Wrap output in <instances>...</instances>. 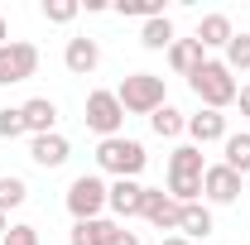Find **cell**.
Here are the masks:
<instances>
[{
    "label": "cell",
    "instance_id": "cell-10",
    "mask_svg": "<svg viewBox=\"0 0 250 245\" xmlns=\"http://www.w3.org/2000/svg\"><path fill=\"white\" fill-rule=\"evenodd\" d=\"M106 207H111L116 216H125V221L140 216L145 212V187L135 183V178H116V183L106 187Z\"/></svg>",
    "mask_w": 250,
    "mask_h": 245
},
{
    "label": "cell",
    "instance_id": "cell-19",
    "mask_svg": "<svg viewBox=\"0 0 250 245\" xmlns=\"http://www.w3.org/2000/svg\"><path fill=\"white\" fill-rule=\"evenodd\" d=\"M149 130H154L159 140H178V135L188 130V116H183V111H173V106L164 101L154 116H149Z\"/></svg>",
    "mask_w": 250,
    "mask_h": 245
},
{
    "label": "cell",
    "instance_id": "cell-22",
    "mask_svg": "<svg viewBox=\"0 0 250 245\" xmlns=\"http://www.w3.org/2000/svg\"><path fill=\"white\" fill-rule=\"evenodd\" d=\"M24 197H29V183H24V178H15V173H10V178H0V212L20 207Z\"/></svg>",
    "mask_w": 250,
    "mask_h": 245
},
{
    "label": "cell",
    "instance_id": "cell-13",
    "mask_svg": "<svg viewBox=\"0 0 250 245\" xmlns=\"http://www.w3.org/2000/svg\"><path fill=\"white\" fill-rule=\"evenodd\" d=\"M62 62H67V72H77V77L96 72V62H101V48H96V39H87V34L67 39V48H62Z\"/></svg>",
    "mask_w": 250,
    "mask_h": 245
},
{
    "label": "cell",
    "instance_id": "cell-17",
    "mask_svg": "<svg viewBox=\"0 0 250 245\" xmlns=\"http://www.w3.org/2000/svg\"><path fill=\"white\" fill-rule=\"evenodd\" d=\"M168 62H173V72H178V77H192V72L207 62V53H202V43H197V39H173Z\"/></svg>",
    "mask_w": 250,
    "mask_h": 245
},
{
    "label": "cell",
    "instance_id": "cell-15",
    "mask_svg": "<svg viewBox=\"0 0 250 245\" xmlns=\"http://www.w3.org/2000/svg\"><path fill=\"white\" fill-rule=\"evenodd\" d=\"M217 226H212V207H202V202H188L183 207V221H178V236L183 241H207Z\"/></svg>",
    "mask_w": 250,
    "mask_h": 245
},
{
    "label": "cell",
    "instance_id": "cell-14",
    "mask_svg": "<svg viewBox=\"0 0 250 245\" xmlns=\"http://www.w3.org/2000/svg\"><path fill=\"white\" fill-rule=\"evenodd\" d=\"M67 154H72V149H67L62 135H34V140H29V159L39 163V168H62Z\"/></svg>",
    "mask_w": 250,
    "mask_h": 245
},
{
    "label": "cell",
    "instance_id": "cell-11",
    "mask_svg": "<svg viewBox=\"0 0 250 245\" xmlns=\"http://www.w3.org/2000/svg\"><path fill=\"white\" fill-rule=\"evenodd\" d=\"M20 116H24V135H53V125H58V101L53 96H34L20 106Z\"/></svg>",
    "mask_w": 250,
    "mask_h": 245
},
{
    "label": "cell",
    "instance_id": "cell-4",
    "mask_svg": "<svg viewBox=\"0 0 250 245\" xmlns=\"http://www.w3.org/2000/svg\"><path fill=\"white\" fill-rule=\"evenodd\" d=\"M116 101H121L130 116H154L164 106V77L159 72H130L121 87H116Z\"/></svg>",
    "mask_w": 250,
    "mask_h": 245
},
{
    "label": "cell",
    "instance_id": "cell-1",
    "mask_svg": "<svg viewBox=\"0 0 250 245\" xmlns=\"http://www.w3.org/2000/svg\"><path fill=\"white\" fill-rule=\"evenodd\" d=\"M202 173H207V159L197 144H178L168 154V197L173 202H197L202 197Z\"/></svg>",
    "mask_w": 250,
    "mask_h": 245
},
{
    "label": "cell",
    "instance_id": "cell-9",
    "mask_svg": "<svg viewBox=\"0 0 250 245\" xmlns=\"http://www.w3.org/2000/svg\"><path fill=\"white\" fill-rule=\"evenodd\" d=\"M145 221L159 226V231H178V221H183V202H173L164 187H145Z\"/></svg>",
    "mask_w": 250,
    "mask_h": 245
},
{
    "label": "cell",
    "instance_id": "cell-6",
    "mask_svg": "<svg viewBox=\"0 0 250 245\" xmlns=\"http://www.w3.org/2000/svg\"><path fill=\"white\" fill-rule=\"evenodd\" d=\"M39 72V48L24 39H10L0 43V87H15V82H29Z\"/></svg>",
    "mask_w": 250,
    "mask_h": 245
},
{
    "label": "cell",
    "instance_id": "cell-2",
    "mask_svg": "<svg viewBox=\"0 0 250 245\" xmlns=\"http://www.w3.org/2000/svg\"><path fill=\"white\" fill-rule=\"evenodd\" d=\"M188 87L197 92V101L207 106V111H226V106H236V72L226 67V62H217V58H207L192 77H188Z\"/></svg>",
    "mask_w": 250,
    "mask_h": 245
},
{
    "label": "cell",
    "instance_id": "cell-8",
    "mask_svg": "<svg viewBox=\"0 0 250 245\" xmlns=\"http://www.w3.org/2000/svg\"><path fill=\"white\" fill-rule=\"evenodd\" d=\"M202 197L217 202V207H231V202L241 197V173L226 168V163H207V173H202Z\"/></svg>",
    "mask_w": 250,
    "mask_h": 245
},
{
    "label": "cell",
    "instance_id": "cell-27",
    "mask_svg": "<svg viewBox=\"0 0 250 245\" xmlns=\"http://www.w3.org/2000/svg\"><path fill=\"white\" fill-rule=\"evenodd\" d=\"M0 245H39V231H34V226H10Z\"/></svg>",
    "mask_w": 250,
    "mask_h": 245
},
{
    "label": "cell",
    "instance_id": "cell-24",
    "mask_svg": "<svg viewBox=\"0 0 250 245\" xmlns=\"http://www.w3.org/2000/svg\"><path fill=\"white\" fill-rule=\"evenodd\" d=\"M77 10H82L77 0H43V20H48V24H72Z\"/></svg>",
    "mask_w": 250,
    "mask_h": 245
},
{
    "label": "cell",
    "instance_id": "cell-3",
    "mask_svg": "<svg viewBox=\"0 0 250 245\" xmlns=\"http://www.w3.org/2000/svg\"><path fill=\"white\" fill-rule=\"evenodd\" d=\"M145 163H149V154H145L140 140L111 135V140H101V144H96V168H101V173H111V178H140V173H145Z\"/></svg>",
    "mask_w": 250,
    "mask_h": 245
},
{
    "label": "cell",
    "instance_id": "cell-31",
    "mask_svg": "<svg viewBox=\"0 0 250 245\" xmlns=\"http://www.w3.org/2000/svg\"><path fill=\"white\" fill-rule=\"evenodd\" d=\"M5 231H10V216L0 212V241H5Z\"/></svg>",
    "mask_w": 250,
    "mask_h": 245
},
{
    "label": "cell",
    "instance_id": "cell-23",
    "mask_svg": "<svg viewBox=\"0 0 250 245\" xmlns=\"http://www.w3.org/2000/svg\"><path fill=\"white\" fill-rule=\"evenodd\" d=\"M226 67H231V72H246L250 67V34H236V39L226 43Z\"/></svg>",
    "mask_w": 250,
    "mask_h": 245
},
{
    "label": "cell",
    "instance_id": "cell-20",
    "mask_svg": "<svg viewBox=\"0 0 250 245\" xmlns=\"http://www.w3.org/2000/svg\"><path fill=\"white\" fill-rule=\"evenodd\" d=\"M111 231H116V221H101V216H96V221H72V236H67V241L72 245H106Z\"/></svg>",
    "mask_w": 250,
    "mask_h": 245
},
{
    "label": "cell",
    "instance_id": "cell-28",
    "mask_svg": "<svg viewBox=\"0 0 250 245\" xmlns=\"http://www.w3.org/2000/svg\"><path fill=\"white\" fill-rule=\"evenodd\" d=\"M106 245H140V236H135V231H125V226H116V231H111V241Z\"/></svg>",
    "mask_w": 250,
    "mask_h": 245
},
{
    "label": "cell",
    "instance_id": "cell-16",
    "mask_svg": "<svg viewBox=\"0 0 250 245\" xmlns=\"http://www.w3.org/2000/svg\"><path fill=\"white\" fill-rule=\"evenodd\" d=\"M231 39H236V29H231L226 15H202V20H197V43H202V53H207V48H226Z\"/></svg>",
    "mask_w": 250,
    "mask_h": 245
},
{
    "label": "cell",
    "instance_id": "cell-12",
    "mask_svg": "<svg viewBox=\"0 0 250 245\" xmlns=\"http://www.w3.org/2000/svg\"><path fill=\"white\" fill-rule=\"evenodd\" d=\"M188 135H192V144L202 149V144H221L231 130H226V116H221V111H207V106H202L197 116H188Z\"/></svg>",
    "mask_w": 250,
    "mask_h": 245
},
{
    "label": "cell",
    "instance_id": "cell-18",
    "mask_svg": "<svg viewBox=\"0 0 250 245\" xmlns=\"http://www.w3.org/2000/svg\"><path fill=\"white\" fill-rule=\"evenodd\" d=\"M221 154H226L221 163H226V168H236V173L246 178V173H250V130H241V135H226V140H221Z\"/></svg>",
    "mask_w": 250,
    "mask_h": 245
},
{
    "label": "cell",
    "instance_id": "cell-21",
    "mask_svg": "<svg viewBox=\"0 0 250 245\" xmlns=\"http://www.w3.org/2000/svg\"><path fill=\"white\" fill-rule=\"evenodd\" d=\"M140 43H145V48H173V24H168V15H159V20H145V29H140Z\"/></svg>",
    "mask_w": 250,
    "mask_h": 245
},
{
    "label": "cell",
    "instance_id": "cell-5",
    "mask_svg": "<svg viewBox=\"0 0 250 245\" xmlns=\"http://www.w3.org/2000/svg\"><path fill=\"white\" fill-rule=\"evenodd\" d=\"M106 187L96 173H82V178H72V187H67V212H72V221H96V216L106 212Z\"/></svg>",
    "mask_w": 250,
    "mask_h": 245
},
{
    "label": "cell",
    "instance_id": "cell-29",
    "mask_svg": "<svg viewBox=\"0 0 250 245\" xmlns=\"http://www.w3.org/2000/svg\"><path fill=\"white\" fill-rule=\"evenodd\" d=\"M236 101H241V111L250 116V87H241V92H236Z\"/></svg>",
    "mask_w": 250,
    "mask_h": 245
},
{
    "label": "cell",
    "instance_id": "cell-26",
    "mask_svg": "<svg viewBox=\"0 0 250 245\" xmlns=\"http://www.w3.org/2000/svg\"><path fill=\"white\" fill-rule=\"evenodd\" d=\"M24 135V116L20 106H0V140H20Z\"/></svg>",
    "mask_w": 250,
    "mask_h": 245
},
{
    "label": "cell",
    "instance_id": "cell-25",
    "mask_svg": "<svg viewBox=\"0 0 250 245\" xmlns=\"http://www.w3.org/2000/svg\"><path fill=\"white\" fill-rule=\"evenodd\" d=\"M121 15H135V20H159L164 15V0H116Z\"/></svg>",
    "mask_w": 250,
    "mask_h": 245
},
{
    "label": "cell",
    "instance_id": "cell-30",
    "mask_svg": "<svg viewBox=\"0 0 250 245\" xmlns=\"http://www.w3.org/2000/svg\"><path fill=\"white\" fill-rule=\"evenodd\" d=\"M159 245H192V241H183V236H164Z\"/></svg>",
    "mask_w": 250,
    "mask_h": 245
},
{
    "label": "cell",
    "instance_id": "cell-7",
    "mask_svg": "<svg viewBox=\"0 0 250 245\" xmlns=\"http://www.w3.org/2000/svg\"><path fill=\"white\" fill-rule=\"evenodd\" d=\"M82 121L92 125L101 140H111V135H121V125H125V106L116 101V92H87V116Z\"/></svg>",
    "mask_w": 250,
    "mask_h": 245
}]
</instances>
